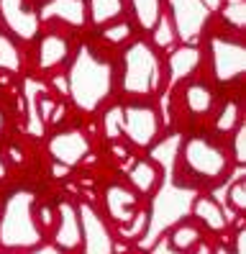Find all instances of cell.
<instances>
[{"label":"cell","instance_id":"obj_1","mask_svg":"<svg viewBox=\"0 0 246 254\" xmlns=\"http://www.w3.org/2000/svg\"><path fill=\"white\" fill-rule=\"evenodd\" d=\"M228 172V152L223 144L213 141L205 133H192L180 141L175 154V185L195 190L215 183Z\"/></svg>","mask_w":246,"mask_h":254},{"label":"cell","instance_id":"obj_2","mask_svg":"<svg viewBox=\"0 0 246 254\" xmlns=\"http://www.w3.org/2000/svg\"><path fill=\"white\" fill-rule=\"evenodd\" d=\"M116 90V69L108 59L98 57L90 47H82L67 72V93L72 103L85 113H95L111 100Z\"/></svg>","mask_w":246,"mask_h":254},{"label":"cell","instance_id":"obj_3","mask_svg":"<svg viewBox=\"0 0 246 254\" xmlns=\"http://www.w3.org/2000/svg\"><path fill=\"white\" fill-rule=\"evenodd\" d=\"M44 244V231L36 221V200L26 190H15L0 203V249L31 252Z\"/></svg>","mask_w":246,"mask_h":254},{"label":"cell","instance_id":"obj_4","mask_svg":"<svg viewBox=\"0 0 246 254\" xmlns=\"http://www.w3.org/2000/svg\"><path fill=\"white\" fill-rule=\"evenodd\" d=\"M123 95L133 100H146L164 87V62L157 49L146 41H133L121 54V74L116 82Z\"/></svg>","mask_w":246,"mask_h":254},{"label":"cell","instance_id":"obj_5","mask_svg":"<svg viewBox=\"0 0 246 254\" xmlns=\"http://www.w3.org/2000/svg\"><path fill=\"white\" fill-rule=\"evenodd\" d=\"M162 131L159 111L149 100H131L121 106V136H126L133 146L149 149L157 144Z\"/></svg>","mask_w":246,"mask_h":254},{"label":"cell","instance_id":"obj_6","mask_svg":"<svg viewBox=\"0 0 246 254\" xmlns=\"http://www.w3.org/2000/svg\"><path fill=\"white\" fill-rule=\"evenodd\" d=\"M210 72L221 85L239 82L246 69V47L236 36H210L208 41Z\"/></svg>","mask_w":246,"mask_h":254},{"label":"cell","instance_id":"obj_7","mask_svg":"<svg viewBox=\"0 0 246 254\" xmlns=\"http://www.w3.org/2000/svg\"><path fill=\"white\" fill-rule=\"evenodd\" d=\"M80 213V229H82V252L85 254H116V239L111 229L105 226V221L98 216V211L90 203L77 205Z\"/></svg>","mask_w":246,"mask_h":254},{"label":"cell","instance_id":"obj_8","mask_svg":"<svg viewBox=\"0 0 246 254\" xmlns=\"http://www.w3.org/2000/svg\"><path fill=\"white\" fill-rule=\"evenodd\" d=\"M46 149H49V157L62 164V167H77V164H82L87 157H90V139L85 136V133L80 128H67V131H57L49 136V144H46Z\"/></svg>","mask_w":246,"mask_h":254},{"label":"cell","instance_id":"obj_9","mask_svg":"<svg viewBox=\"0 0 246 254\" xmlns=\"http://www.w3.org/2000/svg\"><path fill=\"white\" fill-rule=\"evenodd\" d=\"M0 18L15 39L31 41L39 34V13L28 0H0Z\"/></svg>","mask_w":246,"mask_h":254},{"label":"cell","instance_id":"obj_10","mask_svg":"<svg viewBox=\"0 0 246 254\" xmlns=\"http://www.w3.org/2000/svg\"><path fill=\"white\" fill-rule=\"evenodd\" d=\"M54 234L52 242L59 252H74L80 249L82 242V229H80V213H77V205H72L69 200H62L54 208Z\"/></svg>","mask_w":246,"mask_h":254},{"label":"cell","instance_id":"obj_11","mask_svg":"<svg viewBox=\"0 0 246 254\" xmlns=\"http://www.w3.org/2000/svg\"><path fill=\"white\" fill-rule=\"evenodd\" d=\"M200 59H203V54H200V49L195 44H180V47H175L164 59L167 80L172 85H177L182 80H190L200 67Z\"/></svg>","mask_w":246,"mask_h":254},{"label":"cell","instance_id":"obj_12","mask_svg":"<svg viewBox=\"0 0 246 254\" xmlns=\"http://www.w3.org/2000/svg\"><path fill=\"white\" fill-rule=\"evenodd\" d=\"M103 203H105L108 218L116 223H126L138 208V192L121 183H111L103 192Z\"/></svg>","mask_w":246,"mask_h":254},{"label":"cell","instance_id":"obj_13","mask_svg":"<svg viewBox=\"0 0 246 254\" xmlns=\"http://www.w3.org/2000/svg\"><path fill=\"white\" fill-rule=\"evenodd\" d=\"M192 218L213 234H221V231L228 229V216L223 211V205L213 195H208V192H200L192 200Z\"/></svg>","mask_w":246,"mask_h":254},{"label":"cell","instance_id":"obj_14","mask_svg":"<svg viewBox=\"0 0 246 254\" xmlns=\"http://www.w3.org/2000/svg\"><path fill=\"white\" fill-rule=\"evenodd\" d=\"M69 59V41L62 34H44L39 39V49H36V64L39 69L49 72L59 64H64Z\"/></svg>","mask_w":246,"mask_h":254},{"label":"cell","instance_id":"obj_15","mask_svg":"<svg viewBox=\"0 0 246 254\" xmlns=\"http://www.w3.org/2000/svg\"><path fill=\"white\" fill-rule=\"evenodd\" d=\"M162 167L154 159H136L128 172V183L138 195H154L162 188Z\"/></svg>","mask_w":246,"mask_h":254},{"label":"cell","instance_id":"obj_16","mask_svg":"<svg viewBox=\"0 0 246 254\" xmlns=\"http://www.w3.org/2000/svg\"><path fill=\"white\" fill-rule=\"evenodd\" d=\"M182 100H184V108H187V113L192 116H208L215 106V93L213 87L203 80H190L187 85H184L182 90Z\"/></svg>","mask_w":246,"mask_h":254},{"label":"cell","instance_id":"obj_17","mask_svg":"<svg viewBox=\"0 0 246 254\" xmlns=\"http://www.w3.org/2000/svg\"><path fill=\"white\" fill-rule=\"evenodd\" d=\"M200 239H203V229H200V223L195 218H187V221H180L175 223L172 229L167 234V244L172 252L177 254H187Z\"/></svg>","mask_w":246,"mask_h":254},{"label":"cell","instance_id":"obj_18","mask_svg":"<svg viewBox=\"0 0 246 254\" xmlns=\"http://www.w3.org/2000/svg\"><path fill=\"white\" fill-rule=\"evenodd\" d=\"M44 13H49L54 18H62L72 26H82L85 23V3L82 0H54Z\"/></svg>","mask_w":246,"mask_h":254},{"label":"cell","instance_id":"obj_19","mask_svg":"<svg viewBox=\"0 0 246 254\" xmlns=\"http://www.w3.org/2000/svg\"><path fill=\"white\" fill-rule=\"evenodd\" d=\"M241 121V100L239 98H228L223 106L215 113V131L218 133H231Z\"/></svg>","mask_w":246,"mask_h":254},{"label":"cell","instance_id":"obj_20","mask_svg":"<svg viewBox=\"0 0 246 254\" xmlns=\"http://www.w3.org/2000/svg\"><path fill=\"white\" fill-rule=\"evenodd\" d=\"M123 16V0H90V18L105 26Z\"/></svg>","mask_w":246,"mask_h":254},{"label":"cell","instance_id":"obj_21","mask_svg":"<svg viewBox=\"0 0 246 254\" xmlns=\"http://www.w3.org/2000/svg\"><path fill=\"white\" fill-rule=\"evenodd\" d=\"M149 221H151V213L149 208H136L133 216L126 221V223H118V234L123 239H141V234L149 229Z\"/></svg>","mask_w":246,"mask_h":254},{"label":"cell","instance_id":"obj_22","mask_svg":"<svg viewBox=\"0 0 246 254\" xmlns=\"http://www.w3.org/2000/svg\"><path fill=\"white\" fill-rule=\"evenodd\" d=\"M149 31H151L154 44H157V47H162V49L172 47L175 39H177V34H175V23H172V18H169V16H159L157 21H154V26L149 28Z\"/></svg>","mask_w":246,"mask_h":254},{"label":"cell","instance_id":"obj_23","mask_svg":"<svg viewBox=\"0 0 246 254\" xmlns=\"http://www.w3.org/2000/svg\"><path fill=\"white\" fill-rule=\"evenodd\" d=\"M108 44H126V41H131V36H133V26L128 23V21H121V18H116V21H111V23H105L103 26V34H100Z\"/></svg>","mask_w":246,"mask_h":254},{"label":"cell","instance_id":"obj_24","mask_svg":"<svg viewBox=\"0 0 246 254\" xmlns=\"http://www.w3.org/2000/svg\"><path fill=\"white\" fill-rule=\"evenodd\" d=\"M221 10V18L234 28V31H241L244 23H246V5H244V0H228V3Z\"/></svg>","mask_w":246,"mask_h":254},{"label":"cell","instance_id":"obj_25","mask_svg":"<svg viewBox=\"0 0 246 254\" xmlns=\"http://www.w3.org/2000/svg\"><path fill=\"white\" fill-rule=\"evenodd\" d=\"M133 3V13L141 28H151L154 21H157L162 13H159V0H131Z\"/></svg>","mask_w":246,"mask_h":254},{"label":"cell","instance_id":"obj_26","mask_svg":"<svg viewBox=\"0 0 246 254\" xmlns=\"http://www.w3.org/2000/svg\"><path fill=\"white\" fill-rule=\"evenodd\" d=\"M0 67L8 72H18V67H21L18 49H15V44L8 34H0Z\"/></svg>","mask_w":246,"mask_h":254},{"label":"cell","instance_id":"obj_27","mask_svg":"<svg viewBox=\"0 0 246 254\" xmlns=\"http://www.w3.org/2000/svg\"><path fill=\"white\" fill-rule=\"evenodd\" d=\"M231 157L236 164H246V121H239L231 131Z\"/></svg>","mask_w":246,"mask_h":254},{"label":"cell","instance_id":"obj_28","mask_svg":"<svg viewBox=\"0 0 246 254\" xmlns=\"http://www.w3.org/2000/svg\"><path fill=\"white\" fill-rule=\"evenodd\" d=\"M226 200H228V205L234 208L236 213H241V211H246V180H234L231 183V188H228V192H226Z\"/></svg>","mask_w":246,"mask_h":254},{"label":"cell","instance_id":"obj_29","mask_svg":"<svg viewBox=\"0 0 246 254\" xmlns=\"http://www.w3.org/2000/svg\"><path fill=\"white\" fill-rule=\"evenodd\" d=\"M103 128H105V133H108V139H111V141L121 139V106L111 108L103 116Z\"/></svg>","mask_w":246,"mask_h":254},{"label":"cell","instance_id":"obj_30","mask_svg":"<svg viewBox=\"0 0 246 254\" xmlns=\"http://www.w3.org/2000/svg\"><path fill=\"white\" fill-rule=\"evenodd\" d=\"M64 118H67V106H64V103H54V111L49 113V118H46V124H59V121H64Z\"/></svg>","mask_w":246,"mask_h":254},{"label":"cell","instance_id":"obj_31","mask_svg":"<svg viewBox=\"0 0 246 254\" xmlns=\"http://www.w3.org/2000/svg\"><path fill=\"white\" fill-rule=\"evenodd\" d=\"M234 254H246V229L244 226H239L234 236Z\"/></svg>","mask_w":246,"mask_h":254},{"label":"cell","instance_id":"obj_32","mask_svg":"<svg viewBox=\"0 0 246 254\" xmlns=\"http://www.w3.org/2000/svg\"><path fill=\"white\" fill-rule=\"evenodd\" d=\"M187 254H215V247H213L210 242H205V239H200V242H197Z\"/></svg>","mask_w":246,"mask_h":254},{"label":"cell","instance_id":"obj_33","mask_svg":"<svg viewBox=\"0 0 246 254\" xmlns=\"http://www.w3.org/2000/svg\"><path fill=\"white\" fill-rule=\"evenodd\" d=\"M8 159L13 162V164H23L26 162V152H23V149L21 146H8Z\"/></svg>","mask_w":246,"mask_h":254},{"label":"cell","instance_id":"obj_34","mask_svg":"<svg viewBox=\"0 0 246 254\" xmlns=\"http://www.w3.org/2000/svg\"><path fill=\"white\" fill-rule=\"evenodd\" d=\"M200 3L205 5V10H218L223 5V0H200Z\"/></svg>","mask_w":246,"mask_h":254},{"label":"cell","instance_id":"obj_35","mask_svg":"<svg viewBox=\"0 0 246 254\" xmlns=\"http://www.w3.org/2000/svg\"><path fill=\"white\" fill-rule=\"evenodd\" d=\"M8 177V162H5V154L0 152V180H5Z\"/></svg>","mask_w":246,"mask_h":254},{"label":"cell","instance_id":"obj_36","mask_svg":"<svg viewBox=\"0 0 246 254\" xmlns=\"http://www.w3.org/2000/svg\"><path fill=\"white\" fill-rule=\"evenodd\" d=\"M3 126H5V116H3V111H0V131H3Z\"/></svg>","mask_w":246,"mask_h":254}]
</instances>
